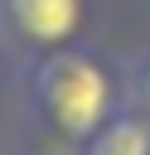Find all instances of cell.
Listing matches in <instances>:
<instances>
[{"label": "cell", "instance_id": "cell-2", "mask_svg": "<svg viewBox=\"0 0 150 155\" xmlns=\"http://www.w3.org/2000/svg\"><path fill=\"white\" fill-rule=\"evenodd\" d=\"M0 24L10 29V39L44 58L77 44L87 24V0H0Z\"/></svg>", "mask_w": 150, "mask_h": 155}, {"label": "cell", "instance_id": "cell-4", "mask_svg": "<svg viewBox=\"0 0 150 155\" xmlns=\"http://www.w3.org/2000/svg\"><path fill=\"white\" fill-rule=\"evenodd\" d=\"M135 97H140V107L150 111V53H145L140 68H135Z\"/></svg>", "mask_w": 150, "mask_h": 155}, {"label": "cell", "instance_id": "cell-1", "mask_svg": "<svg viewBox=\"0 0 150 155\" xmlns=\"http://www.w3.org/2000/svg\"><path fill=\"white\" fill-rule=\"evenodd\" d=\"M29 97L48 131L63 140H92L116 116V78L111 68L87 48H58L34 58L29 68Z\"/></svg>", "mask_w": 150, "mask_h": 155}, {"label": "cell", "instance_id": "cell-3", "mask_svg": "<svg viewBox=\"0 0 150 155\" xmlns=\"http://www.w3.org/2000/svg\"><path fill=\"white\" fill-rule=\"evenodd\" d=\"M87 155H150V121L131 116V111H116L87 140Z\"/></svg>", "mask_w": 150, "mask_h": 155}]
</instances>
